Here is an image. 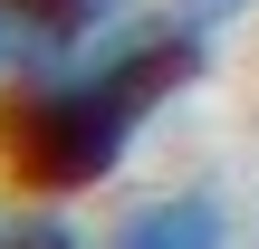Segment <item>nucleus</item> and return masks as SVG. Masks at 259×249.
<instances>
[{"label": "nucleus", "instance_id": "nucleus-1", "mask_svg": "<svg viewBox=\"0 0 259 249\" xmlns=\"http://www.w3.org/2000/svg\"><path fill=\"white\" fill-rule=\"evenodd\" d=\"M211 38H221V29H202L192 10L154 0V10H144L135 29H115L106 48H87V58L10 86V96H0V163H10V182H19V192H58V202L115 182L125 154H135V134H144L183 86H202Z\"/></svg>", "mask_w": 259, "mask_h": 249}, {"label": "nucleus", "instance_id": "nucleus-2", "mask_svg": "<svg viewBox=\"0 0 259 249\" xmlns=\"http://www.w3.org/2000/svg\"><path fill=\"white\" fill-rule=\"evenodd\" d=\"M106 249H250L240 240V211L231 192L211 182H173V192H144L106 221Z\"/></svg>", "mask_w": 259, "mask_h": 249}, {"label": "nucleus", "instance_id": "nucleus-3", "mask_svg": "<svg viewBox=\"0 0 259 249\" xmlns=\"http://www.w3.org/2000/svg\"><path fill=\"white\" fill-rule=\"evenodd\" d=\"M19 10V48H29V67H19V86L29 77H48V67H67V58H87V48H106L115 29H135L154 0H10Z\"/></svg>", "mask_w": 259, "mask_h": 249}, {"label": "nucleus", "instance_id": "nucleus-4", "mask_svg": "<svg viewBox=\"0 0 259 249\" xmlns=\"http://www.w3.org/2000/svg\"><path fill=\"white\" fill-rule=\"evenodd\" d=\"M0 249H106L58 192H29L19 211H0Z\"/></svg>", "mask_w": 259, "mask_h": 249}, {"label": "nucleus", "instance_id": "nucleus-5", "mask_svg": "<svg viewBox=\"0 0 259 249\" xmlns=\"http://www.w3.org/2000/svg\"><path fill=\"white\" fill-rule=\"evenodd\" d=\"M19 67H29V48H19V10L0 0V96L19 86Z\"/></svg>", "mask_w": 259, "mask_h": 249}, {"label": "nucleus", "instance_id": "nucleus-6", "mask_svg": "<svg viewBox=\"0 0 259 249\" xmlns=\"http://www.w3.org/2000/svg\"><path fill=\"white\" fill-rule=\"evenodd\" d=\"M173 10H192V19H202V29H231V19H240V10H250V0H173Z\"/></svg>", "mask_w": 259, "mask_h": 249}, {"label": "nucleus", "instance_id": "nucleus-7", "mask_svg": "<svg viewBox=\"0 0 259 249\" xmlns=\"http://www.w3.org/2000/svg\"><path fill=\"white\" fill-rule=\"evenodd\" d=\"M250 249H259V240H250Z\"/></svg>", "mask_w": 259, "mask_h": 249}]
</instances>
